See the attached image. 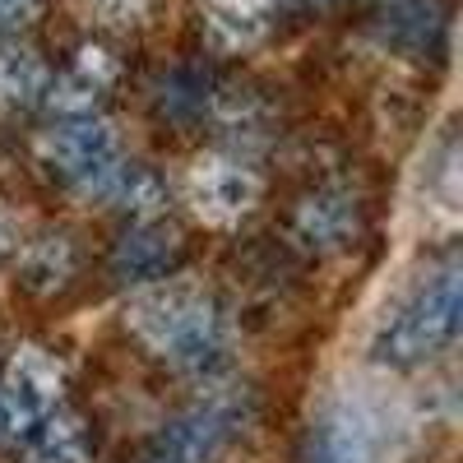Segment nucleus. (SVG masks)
Returning a JSON list of instances; mask_svg holds the SVG:
<instances>
[{
	"mask_svg": "<svg viewBox=\"0 0 463 463\" xmlns=\"http://www.w3.org/2000/svg\"><path fill=\"white\" fill-rule=\"evenodd\" d=\"M130 334L176 371H213L227 353V325L209 292L185 283H148L126 311Z\"/></svg>",
	"mask_w": 463,
	"mask_h": 463,
	"instance_id": "obj_1",
	"label": "nucleus"
},
{
	"mask_svg": "<svg viewBox=\"0 0 463 463\" xmlns=\"http://www.w3.org/2000/svg\"><path fill=\"white\" fill-rule=\"evenodd\" d=\"M458 334V264L445 260L431 279H421L403 306L375 334V357L390 366H417L454 343Z\"/></svg>",
	"mask_w": 463,
	"mask_h": 463,
	"instance_id": "obj_2",
	"label": "nucleus"
},
{
	"mask_svg": "<svg viewBox=\"0 0 463 463\" xmlns=\"http://www.w3.org/2000/svg\"><path fill=\"white\" fill-rule=\"evenodd\" d=\"M61 390H65L61 362L47 347L24 343L5 366V380H0V431L28 436L37 421L61 408Z\"/></svg>",
	"mask_w": 463,
	"mask_h": 463,
	"instance_id": "obj_3",
	"label": "nucleus"
},
{
	"mask_svg": "<svg viewBox=\"0 0 463 463\" xmlns=\"http://www.w3.org/2000/svg\"><path fill=\"white\" fill-rule=\"evenodd\" d=\"M246 417H250L246 399L209 394L195 408H185L158 436V458L163 463H213L237 445V436L246 431Z\"/></svg>",
	"mask_w": 463,
	"mask_h": 463,
	"instance_id": "obj_4",
	"label": "nucleus"
},
{
	"mask_svg": "<svg viewBox=\"0 0 463 463\" xmlns=\"http://www.w3.org/2000/svg\"><path fill=\"white\" fill-rule=\"evenodd\" d=\"M37 153H43V163L65 176L74 190H84L111 167L121 163V139H116V126L111 121H98V116H70L65 126L47 130L43 144H37Z\"/></svg>",
	"mask_w": 463,
	"mask_h": 463,
	"instance_id": "obj_5",
	"label": "nucleus"
},
{
	"mask_svg": "<svg viewBox=\"0 0 463 463\" xmlns=\"http://www.w3.org/2000/svg\"><path fill=\"white\" fill-rule=\"evenodd\" d=\"M190 204H195V213L209 222V227H232L241 222L255 204H260V176L237 163V158H200L195 167H190Z\"/></svg>",
	"mask_w": 463,
	"mask_h": 463,
	"instance_id": "obj_6",
	"label": "nucleus"
},
{
	"mask_svg": "<svg viewBox=\"0 0 463 463\" xmlns=\"http://www.w3.org/2000/svg\"><path fill=\"white\" fill-rule=\"evenodd\" d=\"M116 84V56L107 47H80L74 61L56 74V84H47V107L61 111V116H84L93 111V102Z\"/></svg>",
	"mask_w": 463,
	"mask_h": 463,
	"instance_id": "obj_7",
	"label": "nucleus"
},
{
	"mask_svg": "<svg viewBox=\"0 0 463 463\" xmlns=\"http://www.w3.org/2000/svg\"><path fill=\"white\" fill-rule=\"evenodd\" d=\"M371 454H375V427H371L366 408L338 403L316 427L306 463H371Z\"/></svg>",
	"mask_w": 463,
	"mask_h": 463,
	"instance_id": "obj_8",
	"label": "nucleus"
},
{
	"mask_svg": "<svg viewBox=\"0 0 463 463\" xmlns=\"http://www.w3.org/2000/svg\"><path fill=\"white\" fill-rule=\"evenodd\" d=\"M292 237L306 246V250H338L357 237V200L338 195V190H320L311 195L301 209H297V222H292Z\"/></svg>",
	"mask_w": 463,
	"mask_h": 463,
	"instance_id": "obj_9",
	"label": "nucleus"
},
{
	"mask_svg": "<svg viewBox=\"0 0 463 463\" xmlns=\"http://www.w3.org/2000/svg\"><path fill=\"white\" fill-rule=\"evenodd\" d=\"M176 255H181V237L172 227H163L158 218H148V222H135V232L116 246L111 264L126 283H158V279H167Z\"/></svg>",
	"mask_w": 463,
	"mask_h": 463,
	"instance_id": "obj_10",
	"label": "nucleus"
},
{
	"mask_svg": "<svg viewBox=\"0 0 463 463\" xmlns=\"http://www.w3.org/2000/svg\"><path fill=\"white\" fill-rule=\"evenodd\" d=\"M47 84H52V70L33 47L0 43V111H24L43 102Z\"/></svg>",
	"mask_w": 463,
	"mask_h": 463,
	"instance_id": "obj_11",
	"label": "nucleus"
},
{
	"mask_svg": "<svg viewBox=\"0 0 463 463\" xmlns=\"http://www.w3.org/2000/svg\"><path fill=\"white\" fill-rule=\"evenodd\" d=\"M200 5H204V24L213 33V43L250 47L269 28V14L279 10V0H200Z\"/></svg>",
	"mask_w": 463,
	"mask_h": 463,
	"instance_id": "obj_12",
	"label": "nucleus"
},
{
	"mask_svg": "<svg viewBox=\"0 0 463 463\" xmlns=\"http://www.w3.org/2000/svg\"><path fill=\"white\" fill-rule=\"evenodd\" d=\"M28 463H89V427L56 408L28 431Z\"/></svg>",
	"mask_w": 463,
	"mask_h": 463,
	"instance_id": "obj_13",
	"label": "nucleus"
},
{
	"mask_svg": "<svg viewBox=\"0 0 463 463\" xmlns=\"http://www.w3.org/2000/svg\"><path fill=\"white\" fill-rule=\"evenodd\" d=\"M70 274H74V250L65 237H37L19 255V283L37 297L61 292L70 283Z\"/></svg>",
	"mask_w": 463,
	"mask_h": 463,
	"instance_id": "obj_14",
	"label": "nucleus"
},
{
	"mask_svg": "<svg viewBox=\"0 0 463 463\" xmlns=\"http://www.w3.org/2000/svg\"><path fill=\"white\" fill-rule=\"evenodd\" d=\"M89 14H93L102 28H111V33H130V28L144 24L148 0H89Z\"/></svg>",
	"mask_w": 463,
	"mask_h": 463,
	"instance_id": "obj_15",
	"label": "nucleus"
},
{
	"mask_svg": "<svg viewBox=\"0 0 463 463\" xmlns=\"http://www.w3.org/2000/svg\"><path fill=\"white\" fill-rule=\"evenodd\" d=\"M37 5H43V0H0V37L28 28L37 19Z\"/></svg>",
	"mask_w": 463,
	"mask_h": 463,
	"instance_id": "obj_16",
	"label": "nucleus"
},
{
	"mask_svg": "<svg viewBox=\"0 0 463 463\" xmlns=\"http://www.w3.org/2000/svg\"><path fill=\"white\" fill-rule=\"evenodd\" d=\"M14 246V222H10V213L5 209H0V255H5Z\"/></svg>",
	"mask_w": 463,
	"mask_h": 463,
	"instance_id": "obj_17",
	"label": "nucleus"
}]
</instances>
